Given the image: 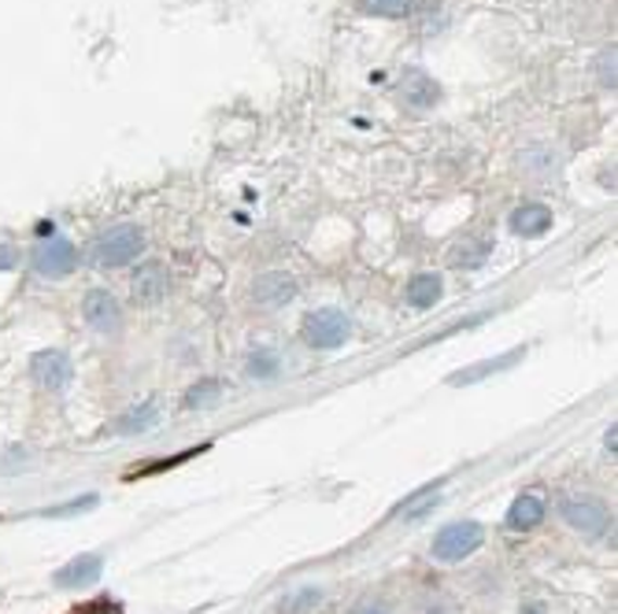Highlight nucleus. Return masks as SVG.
<instances>
[{
	"label": "nucleus",
	"instance_id": "nucleus-1",
	"mask_svg": "<svg viewBox=\"0 0 618 614\" xmlns=\"http://www.w3.org/2000/svg\"><path fill=\"white\" fill-rule=\"evenodd\" d=\"M145 252V233L138 230V226L123 222V226H112V230H104L101 238L89 245V259H93L96 267H127L133 259Z\"/></svg>",
	"mask_w": 618,
	"mask_h": 614
},
{
	"label": "nucleus",
	"instance_id": "nucleus-2",
	"mask_svg": "<svg viewBox=\"0 0 618 614\" xmlns=\"http://www.w3.org/2000/svg\"><path fill=\"white\" fill-rule=\"evenodd\" d=\"M300 337H304V345L316 351H334V348L348 345V337H352V319H348L342 307H319V311L304 315Z\"/></svg>",
	"mask_w": 618,
	"mask_h": 614
},
{
	"label": "nucleus",
	"instance_id": "nucleus-3",
	"mask_svg": "<svg viewBox=\"0 0 618 614\" xmlns=\"http://www.w3.org/2000/svg\"><path fill=\"white\" fill-rule=\"evenodd\" d=\"M481 545H486V529H481V522L460 519V522H448L445 529H437L429 552H434L437 563H463V559H471Z\"/></svg>",
	"mask_w": 618,
	"mask_h": 614
},
{
	"label": "nucleus",
	"instance_id": "nucleus-4",
	"mask_svg": "<svg viewBox=\"0 0 618 614\" xmlns=\"http://www.w3.org/2000/svg\"><path fill=\"white\" fill-rule=\"evenodd\" d=\"M559 514L581 537H604L607 526H611V511L593 496H567V500H559Z\"/></svg>",
	"mask_w": 618,
	"mask_h": 614
},
{
	"label": "nucleus",
	"instance_id": "nucleus-5",
	"mask_svg": "<svg viewBox=\"0 0 618 614\" xmlns=\"http://www.w3.org/2000/svg\"><path fill=\"white\" fill-rule=\"evenodd\" d=\"M82 319L89 330H96L101 337H115L123 333V307L107 289H89L82 296Z\"/></svg>",
	"mask_w": 618,
	"mask_h": 614
},
{
	"label": "nucleus",
	"instance_id": "nucleus-6",
	"mask_svg": "<svg viewBox=\"0 0 618 614\" xmlns=\"http://www.w3.org/2000/svg\"><path fill=\"white\" fill-rule=\"evenodd\" d=\"M75 267H78V248L70 245L67 238L49 233V241H41V245L34 248V270H38L41 278H67Z\"/></svg>",
	"mask_w": 618,
	"mask_h": 614
},
{
	"label": "nucleus",
	"instance_id": "nucleus-7",
	"mask_svg": "<svg viewBox=\"0 0 618 614\" xmlns=\"http://www.w3.org/2000/svg\"><path fill=\"white\" fill-rule=\"evenodd\" d=\"M133 300L141 307H159L167 300V293H171V270H167L159 259H145L138 270H133Z\"/></svg>",
	"mask_w": 618,
	"mask_h": 614
},
{
	"label": "nucleus",
	"instance_id": "nucleus-8",
	"mask_svg": "<svg viewBox=\"0 0 618 614\" xmlns=\"http://www.w3.org/2000/svg\"><path fill=\"white\" fill-rule=\"evenodd\" d=\"M297 293H300V285L289 270H267V274H259L253 282V300H256V307H263V311H278V307L293 304Z\"/></svg>",
	"mask_w": 618,
	"mask_h": 614
},
{
	"label": "nucleus",
	"instance_id": "nucleus-9",
	"mask_svg": "<svg viewBox=\"0 0 618 614\" xmlns=\"http://www.w3.org/2000/svg\"><path fill=\"white\" fill-rule=\"evenodd\" d=\"M30 370H34V378H38L41 389H49V393H64L70 385V378H75L70 356H67V351H60V348L38 351V356L30 359Z\"/></svg>",
	"mask_w": 618,
	"mask_h": 614
},
{
	"label": "nucleus",
	"instance_id": "nucleus-10",
	"mask_svg": "<svg viewBox=\"0 0 618 614\" xmlns=\"http://www.w3.org/2000/svg\"><path fill=\"white\" fill-rule=\"evenodd\" d=\"M523 359H526V348H507V351H500V356L481 359V363L463 367V370H455V374H448V385H452V389H467V385L486 382L489 374H504V370H512L515 363H523Z\"/></svg>",
	"mask_w": 618,
	"mask_h": 614
},
{
	"label": "nucleus",
	"instance_id": "nucleus-11",
	"mask_svg": "<svg viewBox=\"0 0 618 614\" xmlns=\"http://www.w3.org/2000/svg\"><path fill=\"white\" fill-rule=\"evenodd\" d=\"M397 89H400V101H404L411 112H429V107L441 101V86H437L423 67H408L404 75H400Z\"/></svg>",
	"mask_w": 618,
	"mask_h": 614
},
{
	"label": "nucleus",
	"instance_id": "nucleus-12",
	"mask_svg": "<svg viewBox=\"0 0 618 614\" xmlns=\"http://www.w3.org/2000/svg\"><path fill=\"white\" fill-rule=\"evenodd\" d=\"M101 574H104V559L96 552H86L60 566V571L52 574V585H56V589H86V585H93Z\"/></svg>",
	"mask_w": 618,
	"mask_h": 614
},
{
	"label": "nucleus",
	"instance_id": "nucleus-13",
	"mask_svg": "<svg viewBox=\"0 0 618 614\" xmlns=\"http://www.w3.org/2000/svg\"><path fill=\"white\" fill-rule=\"evenodd\" d=\"M552 207H544V204H518L515 212H512V233L515 238H526V241H533V238H544V233L552 230Z\"/></svg>",
	"mask_w": 618,
	"mask_h": 614
},
{
	"label": "nucleus",
	"instance_id": "nucleus-14",
	"mask_svg": "<svg viewBox=\"0 0 618 614\" xmlns=\"http://www.w3.org/2000/svg\"><path fill=\"white\" fill-rule=\"evenodd\" d=\"M441 293H445V278L441 274H415L411 282L404 285V300L411 311H429L437 300H441Z\"/></svg>",
	"mask_w": 618,
	"mask_h": 614
},
{
	"label": "nucleus",
	"instance_id": "nucleus-15",
	"mask_svg": "<svg viewBox=\"0 0 618 614\" xmlns=\"http://www.w3.org/2000/svg\"><path fill=\"white\" fill-rule=\"evenodd\" d=\"M541 522H544V503H541V496H533V493H523L512 503V511H507V529H515V533L537 529Z\"/></svg>",
	"mask_w": 618,
	"mask_h": 614
},
{
	"label": "nucleus",
	"instance_id": "nucleus-16",
	"mask_svg": "<svg viewBox=\"0 0 618 614\" xmlns=\"http://www.w3.org/2000/svg\"><path fill=\"white\" fill-rule=\"evenodd\" d=\"M441 485L445 482H429L423 485V489H415L411 496H404V503L397 508V519H408V522H415V519H426L429 511L441 503Z\"/></svg>",
	"mask_w": 618,
	"mask_h": 614
},
{
	"label": "nucleus",
	"instance_id": "nucleus-17",
	"mask_svg": "<svg viewBox=\"0 0 618 614\" xmlns=\"http://www.w3.org/2000/svg\"><path fill=\"white\" fill-rule=\"evenodd\" d=\"M156 422H159V404L149 396V400H141L138 408H130L123 419H115V433H119V437H133V433L152 430Z\"/></svg>",
	"mask_w": 618,
	"mask_h": 614
},
{
	"label": "nucleus",
	"instance_id": "nucleus-18",
	"mask_svg": "<svg viewBox=\"0 0 618 614\" xmlns=\"http://www.w3.org/2000/svg\"><path fill=\"white\" fill-rule=\"evenodd\" d=\"M278 370H282V359H278L274 348H256L245 359V374L256 378V382H271V378H278Z\"/></svg>",
	"mask_w": 618,
	"mask_h": 614
},
{
	"label": "nucleus",
	"instance_id": "nucleus-19",
	"mask_svg": "<svg viewBox=\"0 0 618 614\" xmlns=\"http://www.w3.org/2000/svg\"><path fill=\"white\" fill-rule=\"evenodd\" d=\"M222 396V382L219 378H201L196 385H190V393H185V408L196 411V408H211V404H219Z\"/></svg>",
	"mask_w": 618,
	"mask_h": 614
},
{
	"label": "nucleus",
	"instance_id": "nucleus-20",
	"mask_svg": "<svg viewBox=\"0 0 618 614\" xmlns=\"http://www.w3.org/2000/svg\"><path fill=\"white\" fill-rule=\"evenodd\" d=\"M419 0H360L366 15H382V20H400V15L415 12Z\"/></svg>",
	"mask_w": 618,
	"mask_h": 614
},
{
	"label": "nucleus",
	"instance_id": "nucleus-21",
	"mask_svg": "<svg viewBox=\"0 0 618 614\" xmlns=\"http://www.w3.org/2000/svg\"><path fill=\"white\" fill-rule=\"evenodd\" d=\"M489 259V245H467V248H460L452 256V264L455 267H463V270H471V267H481Z\"/></svg>",
	"mask_w": 618,
	"mask_h": 614
},
{
	"label": "nucleus",
	"instance_id": "nucleus-22",
	"mask_svg": "<svg viewBox=\"0 0 618 614\" xmlns=\"http://www.w3.org/2000/svg\"><path fill=\"white\" fill-rule=\"evenodd\" d=\"M67 614H123V607H119V600H112V596H96V600L78 603V607Z\"/></svg>",
	"mask_w": 618,
	"mask_h": 614
},
{
	"label": "nucleus",
	"instance_id": "nucleus-23",
	"mask_svg": "<svg viewBox=\"0 0 618 614\" xmlns=\"http://www.w3.org/2000/svg\"><path fill=\"white\" fill-rule=\"evenodd\" d=\"M600 82L604 89H615V49H604V56H600Z\"/></svg>",
	"mask_w": 618,
	"mask_h": 614
},
{
	"label": "nucleus",
	"instance_id": "nucleus-24",
	"mask_svg": "<svg viewBox=\"0 0 618 614\" xmlns=\"http://www.w3.org/2000/svg\"><path fill=\"white\" fill-rule=\"evenodd\" d=\"M89 508H96V496H82V500H70V503H64V508H52V511H41V514L60 519V514H67V511H89Z\"/></svg>",
	"mask_w": 618,
	"mask_h": 614
},
{
	"label": "nucleus",
	"instance_id": "nucleus-25",
	"mask_svg": "<svg viewBox=\"0 0 618 614\" xmlns=\"http://www.w3.org/2000/svg\"><path fill=\"white\" fill-rule=\"evenodd\" d=\"M311 603H319V589H304L300 596H293V600L285 603V611H308Z\"/></svg>",
	"mask_w": 618,
	"mask_h": 614
},
{
	"label": "nucleus",
	"instance_id": "nucleus-26",
	"mask_svg": "<svg viewBox=\"0 0 618 614\" xmlns=\"http://www.w3.org/2000/svg\"><path fill=\"white\" fill-rule=\"evenodd\" d=\"M20 267V252L12 245H0V270H15Z\"/></svg>",
	"mask_w": 618,
	"mask_h": 614
},
{
	"label": "nucleus",
	"instance_id": "nucleus-27",
	"mask_svg": "<svg viewBox=\"0 0 618 614\" xmlns=\"http://www.w3.org/2000/svg\"><path fill=\"white\" fill-rule=\"evenodd\" d=\"M604 445H607V451H611V456H615V426L604 433Z\"/></svg>",
	"mask_w": 618,
	"mask_h": 614
}]
</instances>
